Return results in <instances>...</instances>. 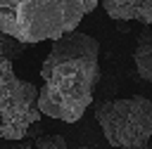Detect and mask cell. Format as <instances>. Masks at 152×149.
I'll use <instances>...</instances> for the list:
<instances>
[{"label": "cell", "instance_id": "8", "mask_svg": "<svg viewBox=\"0 0 152 149\" xmlns=\"http://www.w3.org/2000/svg\"><path fill=\"white\" fill-rule=\"evenodd\" d=\"M36 149H66V140L62 135H48L36 142Z\"/></svg>", "mask_w": 152, "mask_h": 149}, {"label": "cell", "instance_id": "4", "mask_svg": "<svg viewBox=\"0 0 152 149\" xmlns=\"http://www.w3.org/2000/svg\"><path fill=\"white\" fill-rule=\"evenodd\" d=\"M38 116V88L21 80L10 59H0V140L19 142Z\"/></svg>", "mask_w": 152, "mask_h": 149}, {"label": "cell", "instance_id": "7", "mask_svg": "<svg viewBox=\"0 0 152 149\" xmlns=\"http://www.w3.org/2000/svg\"><path fill=\"white\" fill-rule=\"evenodd\" d=\"M26 52V43H21V40H17V38H12V35H7V33H2L0 31V59H17V57H21Z\"/></svg>", "mask_w": 152, "mask_h": 149}, {"label": "cell", "instance_id": "3", "mask_svg": "<svg viewBox=\"0 0 152 149\" xmlns=\"http://www.w3.org/2000/svg\"><path fill=\"white\" fill-rule=\"evenodd\" d=\"M104 140L116 149H147L152 140V99L142 95L107 99L95 111Z\"/></svg>", "mask_w": 152, "mask_h": 149}, {"label": "cell", "instance_id": "2", "mask_svg": "<svg viewBox=\"0 0 152 149\" xmlns=\"http://www.w3.org/2000/svg\"><path fill=\"white\" fill-rule=\"evenodd\" d=\"M97 0H0V31L31 45L74 31Z\"/></svg>", "mask_w": 152, "mask_h": 149}, {"label": "cell", "instance_id": "5", "mask_svg": "<svg viewBox=\"0 0 152 149\" xmlns=\"http://www.w3.org/2000/svg\"><path fill=\"white\" fill-rule=\"evenodd\" d=\"M112 19L152 26V0H97Z\"/></svg>", "mask_w": 152, "mask_h": 149}, {"label": "cell", "instance_id": "1", "mask_svg": "<svg viewBox=\"0 0 152 149\" xmlns=\"http://www.w3.org/2000/svg\"><path fill=\"white\" fill-rule=\"evenodd\" d=\"M40 78L38 111L64 123H76L93 104V90L100 80L97 38L78 28L55 38L40 66Z\"/></svg>", "mask_w": 152, "mask_h": 149}, {"label": "cell", "instance_id": "6", "mask_svg": "<svg viewBox=\"0 0 152 149\" xmlns=\"http://www.w3.org/2000/svg\"><path fill=\"white\" fill-rule=\"evenodd\" d=\"M133 61L138 69V76L147 83H152V26H145L138 33L135 50H133Z\"/></svg>", "mask_w": 152, "mask_h": 149}]
</instances>
